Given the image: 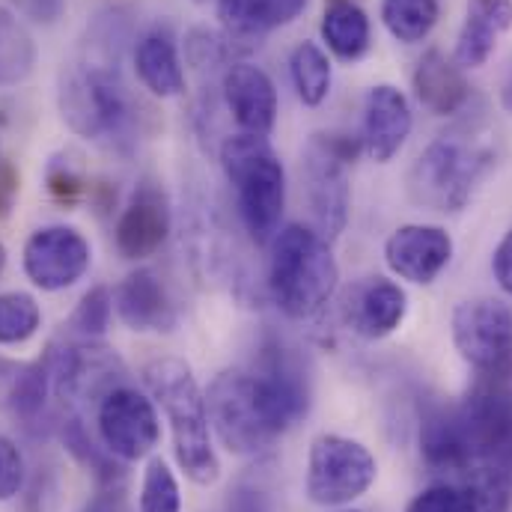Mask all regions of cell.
Wrapping results in <instances>:
<instances>
[{
	"label": "cell",
	"mask_w": 512,
	"mask_h": 512,
	"mask_svg": "<svg viewBox=\"0 0 512 512\" xmlns=\"http://www.w3.org/2000/svg\"><path fill=\"white\" fill-rule=\"evenodd\" d=\"M24 486V459L12 438L0 435V501H12Z\"/></svg>",
	"instance_id": "e575fe53"
},
{
	"label": "cell",
	"mask_w": 512,
	"mask_h": 512,
	"mask_svg": "<svg viewBox=\"0 0 512 512\" xmlns=\"http://www.w3.org/2000/svg\"><path fill=\"white\" fill-rule=\"evenodd\" d=\"M39 60V48L15 9L0 3V90L24 84Z\"/></svg>",
	"instance_id": "d4e9b609"
},
{
	"label": "cell",
	"mask_w": 512,
	"mask_h": 512,
	"mask_svg": "<svg viewBox=\"0 0 512 512\" xmlns=\"http://www.w3.org/2000/svg\"><path fill=\"white\" fill-rule=\"evenodd\" d=\"M492 271H495V280H498V286L512 295V230L501 239V245L495 248V254H492Z\"/></svg>",
	"instance_id": "ab89813d"
},
{
	"label": "cell",
	"mask_w": 512,
	"mask_h": 512,
	"mask_svg": "<svg viewBox=\"0 0 512 512\" xmlns=\"http://www.w3.org/2000/svg\"><path fill=\"white\" fill-rule=\"evenodd\" d=\"M251 373L280 432H289L298 420L307 417L313 393L298 349L280 337H265Z\"/></svg>",
	"instance_id": "7c38bea8"
},
{
	"label": "cell",
	"mask_w": 512,
	"mask_h": 512,
	"mask_svg": "<svg viewBox=\"0 0 512 512\" xmlns=\"http://www.w3.org/2000/svg\"><path fill=\"white\" fill-rule=\"evenodd\" d=\"M194 3H200V6H203V3H209V0H194Z\"/></svg>",
	"instance_id": "7bdbcfd3"
},
{
	"label": "cell",
	"mask_w": 512,
	"mask_h": 512,
	"mask_svg": "<svg viewBox=\"0 0 512 512\" xmlns=\"http://www.w3.org/2000/svg\"><path fill=\"white\" fill-rule=\"evenodd\" d=\"M322 39L334 57L343 63H358L373 45V30L367 12L355 0H328L322 15Z\"/></svg>",
	"instance_id": "cb8c5ba5"
},
{
	"label": "cell",
	"mask_w": 512,
	"mask_h": 512,
	"mask_svg": "<svg viewBox=\"0 0 512 512\" xmlns=\"http://www.w3.org/2000/svg\"><path fill=\"white\" fill-rule=\"evenodd\" d=\"M227 512H274V507L265 489H259L254 483H242L239 489L230 492Z\"/></svg>",
	"instance_id": "8d00e7d4"
},
{
	"label": "cell",
	"mask_w": 512,
	"mask_h": 512,
	"mask_svg": "<svg viewBox=\"0 0 512 512\" xmlns=\"http://www.w3.org/2000/svg\"><path fill=\"white\" fill-rule=\"evenodd\" d=\"M96 429L99 441L120 462L146 459L161 441V420L155 411V399L146 393L120 384L102 396L96 405Z\"/></svg>",
	"instance_id": "8fae6325"
},
{
	"label": "cell",
	"mask_w": 512,
	"mask_h": 512,
	"mask_svg": "<svg viewBox=\"0 0 512 512\" xmlns=\"http://www.w3.org/2000/svg\"><path fill=\"white\" fill-rule=\"evenodd\" d=\"M462 486L471 495L474 512H510L512 510V474L480 468L462 477Z\"/></svg>",
	"instance_id": "1f68e13d"
},
{
	"label": "cell",
	"mask_w": 512,
	"mask_h": 512,
	"mask_svg": "<svg viewBox=\"0 0 512 512\" xmlns=\"http://www.w3.org/2000/svg\"><path fill=\"white\" fill-rule=\"evenodd\" d=\"M346 512H361V510H346Z\"/></svg>",
	"instance_id": "ee69618b"
},
{
	"label": "cell",
	"mask_w": 512,
	"mask_h": 512,
	"mask_svg": "<svg viewBox=\"0 0 512 512\" xmlns=\"http://www.w3.org/2000/svg\"><path fill=\"white\" fill-rule=\"evenodd\" d=\"M453 346L477 373L498 379L512 367V310L498 298L462 301L450 319Z\"/></svg>",
	"instance_id": "30bf717a"
},
{
	"label": "cell",
	"mask_w": 512,
	"mask_h": 512,
	"mask_svg": "<svg viewBox=\"0 0 512 512\" xmlns=\"http://www.w3.org/2000/svg\"><path fill=\"white\" fill-rule=\"evenodd\" d=\"M227 54H230L227 36H218L209 27H191L185 33V63L194 66L197 72L221 66L227 60Z\"/></svg>",
	"instance_id": "d6a6232c"
},
{
	"label": "cell",
	"mask_w": 512,
	"mask_h": 512,
	"mask_svg": "<svg viewBox=\"0 0 512 512\" xmlns=\"http://www.w3.org/2000/svg\"><path fill=\"white\" fill-rule=\"evenodd\" d=\"M411 128H414V117L405 93L393 84H376L367 93V105H364V134H361L364 152L376 164L393 161L405 146Z\"/></svg>",
	"instance_id": "d6986e66"
},
{
	"label": "cell",
	"mask_w": 512,
	"mask_h": 512,
	"mask_svg": "<svg viewBox=\"0 0 512 512\" xmlns=\"http://www.w3.org/2000/svg\"><path fill=\"white\" fill-rule=\"evenodd\" d=\"M114 316V295L108 286H93L75 307L69 319V337L75 340H102Z\"/></svg>",
	"instance_id": "4dcf8cb0"
},
{
	"label": "cell",
	"mask_w": 512,
	"mask_h": 512,
	"mask_svg": "<svg viewBox=\"0 0 512 512\" xmlns=\"http://www.w3.org/2000/svg\"><path fill=\"white\" fill-rule=\"evenodd\" d=\"M512 27V0H468V15L456 39L453 60L462 69H480L495 54L498 36Z\"/></svg>",
	"instance_id": "7402d4cb"
},
{
	"label": "cell",
	"mask_w": 512,
	"mask_h": 512,
	"mask_svg": "<svg viewBox=\"0 0 512 512\" xmlns=\"http://www.w3.org/2000/svg\"><path fill=\"white\" fill-rule=\"evenodd\" d=\"M221 93L230 117L245 134L268 137L277 123V87L254 63H233L221 78Z\"/></svg>",
	"instance_id": "ac0fdd59"
},
{
	"label": "cell",
	"mask_w": 512,
	"mask_h": 512,
	"mask_svg": "<svg viewBox=\"0 0 512 512\" xmlns=\"http://www.w3.org/2000/svg\"><path fill=\"white\" fill-rule=\"evenodd\" d=\"M15 3H18V12L36 24H54L66 9V0H15Z\"/></svg>",
	"instance_id": "f35d334b"
},
{
	"label": "cell",
	"mask_w": 512,
	"mask_h": 512,
	"mask_svg": "<svg viewBox=\"0 0 512 512\" xmlns=\"http://www.w3.org/2000/svg\"><path fill=\"white\" fill-rule=\"evenodd\" d=\"M408 313V295L396 280L364 277L343 298V322L364 340L390 337Z\"/></svg>",
	"instance_id": "2e32d148"
},
{
	"label": "cell",
	"mask_w": 512,
	"mask_h": 512,
	"mask_svg": "<svg viewBox=\"0 0 512 512\" xmlns=\"http://www.w3.org/2000/svg\"><path fill=\"white\" fill-rule=\"evenodd\" d=\"M18 191H21V173L0 143V221H6L12 215Z\"/></svg>",
	"instance_id": "d590c367"
},
{
	"label": "cell",
	"mask_w": 512,
	"mask_h": 512,
	"mask_svg": "<svg viewBox=\"0 0 512 512\" xmlns=\"http://www.w3.org/2000/svg\"><path fill=\"white\" fill-rule=\"evenodd\" d=\"M453 259V239L435 224H405L384 242L387 268L417 286H429Z\"/></svg>",
	"instance_id": "9a60e30c"
},
{
	"label": "cell",
	"mask_w": 512,
	"mask_h": 512,
	"mask_svg": "<svg viewBox=\"0 0 512 512\" xmlns=\"http://www.w3.org/2000/svg\"><path fill=\"white\" fill-rule=\"evenodd\" d=\"M441 18V0H382L387 33L402 45L423 42Z\"/></svg>",
	"instance_id": "4316f807"
},
{
	"label": "cell",
	"mask_w": 512,
	"mask_h": 512,
	"mask_svg": "<svg viewBox=\"0 0 512 512\" xmlns=\"http://www.w3.org/2000/svg\"><path fill=\"white\" fill-rule=\"evenodd\" d=\"M134 72L140 84L158 99H176L185 93V69H182L179 45L167 24H155L137 39Z\"/></svg>",
	"instance_id": "ffe728a7"
},
{
	"label": "cell",
	"mask_w": 512,
	"mask_h": 512,
	"mask_svg": "<svg viewBox=\"0 0 512 512\" xmlns=\"http://www.w3.org/2000/svg\"><path fill=\"white\" fill-rule=\"evenodd\" d=\"M42 328V310L27 292L0 295V346H21Z\"/></svg>",
	"instance_id": "f1b7e54d"
},
{
	"label": "cell",
	"mask_w": 512,
	"mask_h": 512,
	"mask_svg": "<svg viewBox=\"0 0 512 512\" xmlns=\"http://www.w3.org/2000/svg\"><path fill=\"white\" fill-rule=\"evenodd\" d=\"M337 280L340 265L328 239L304 224L280 227V233L271 239L268 292L283 316H316L337 292Z\"/></svg>",
	"instance_id": "277c9868"
},
{
	"label": "cell",
	"mask_w": 512,
	"mask_h": 512,
	"mask_svg": "<svg viewBox=\"0 0 512 512\" xmlns=\"http://www.w3.org/2000/svg\"><path fill=\"white\" fill-rule=\"evenodd\" d=\"M170 230H173V209H170L167 191L152 176L140 179L134 191L128 194L126 206L114 227L117 254L128 262L149 259L167 245Z\"/></svg>",
	"instance_id": "5bb4252c"
},
{
	"label": "cell",
	"mask_w": 512,
	"mask_h": 512,
	"mask_svg": "<svg viewBox=\"0 0 512 512\" xmlns=\"http://www.w3.org/2000/svg\"><path fill=\"white\" fill-rule=\"evenodd\" d=\"M495 149L468 134H441L432 140L408 173V197L432 212H459L477 185L495 167Z\"/></svg>",
	"instance_id": "8992f818"
},
{
	"label": "cell",
	"mask_w": 512,
	"mask_h": 512,
	"mask_svg": "<svg viewBox=\"0 0 512 512\" xmlns=\"http://www.w3.org/2000/svg\"><path fill=\"white\" fill-rule=\"evenodd\" d=\"M379 465L373 453L346 435H319L307 456V498L319 507H346L370 492Z\"/></svg>",
	"instance_id": "9c48e42d"
},
{
	"label": "cell",
	"mask_w": 512,
	"mask_h": 512,
	"mask_svg": "<svg viewBox=\"0 0 512 512\" xmlns=\"http://www.w3.org/2000/svg\"><path fill=\"white\" fill-rule=\"evenodd\" d=\"M3 268H6V248H3V242H0V274H3Z\"/></svg>",
	"instance_id": "b9f144b4"
},
{
	"label": "cell",
	"mask_w": 512,
	"mask_h": 512,
	"mask_svg": "<svg viewBox=\"0 0 512 512\" xmlns=\"http://www.w3.org/2000/svg\"><path fill=\"white\" fill-rule=\"evenodd\" d=\"M221 167L236 191V209L256 245H271L286 209V170L268 137L233 134L221 143Z\"/></svg>",
	"instance_id": "5b68a950"
},
{
	"label": "cell",
	"mask_w": 512,
	"mask_h": 512,
	"mask_svg": "<svg viewBox=\"0 0 512 512\" xmlns=\"http://www.w3.org/2000/svg\"><path fill=\"white\" fill-rule=\"evenodd\" d=\"M414 93L429 114L453 117L468 105L471 84L453 57H447L438 48H429L414 69Z\"/></svg>",
	"instance_id": "44dd1931"
},
{
	"label": "cell",
	"mask_w": 512,
	"mask_h": 512,
	"mask_svg": "<svg viewBox=\"0 0 512 512\" xmlns=\"http://www.w3.org/2000/svg\"><path fill=\"white\" fill-rule=\"evenodd\" d=\"M93 262V248L87 236L66 224H51L36 230L24 242L21 265L27 280L42 292H63L75 286Z\"/></svg>",
	"instance_id": "4fadbf2b"
},
{
	"label": "cell",
	"mask_w": 512,
	"mask_h": 512,
	"mask_svg": "<svg viewBox=\"0 0 512 512\" xmlns=\"http://www.w3.org/2000/svg\"><path fill=\"white\" fill-rule=\"evenodd\" d=\"M143 384L170 420L173 453L185 477L197 486H212L221 477V459L212 447L206 393L200 390L191 367L179 358H158L146 364Z\"/></svg>",
	"instance_id": "3957f363"
},
{
	"label": "cell",
	"mask_w": 512,
	"mask_h": 512,
	"mask_svg": "<svg viewBox=\"0 0 512 512\" xmlns=\"http://www.w3.org/2000/svg\"><path fill=\"white\" fill-rule=\"evenodd\" d=\"M81 512H128L126 483L117 486H99V492L84 504Z\"/></svg>",
	"instance_id": "74e56055"
},
{
	"label": "cell",
	"mask_w": 512,
	"mask_h": 512,
	"mask_svg": "<svg viewBox=\"0 0 512 512\" xmlns=\"http://www.w3.org/2000/svg\"><path fill=\"white\" fill-rule=\"evenodd\" d=\"M405 512H474V507L462 483H435L414 495Z\"/></svg>",
	"instance_id": "836d02e7"
},
{
	"label": "cell",
	"mask_w": 512,
	"mask_h": 512,
	"mask_svg": "<svg viewBox=\"0 0 512 512\" xmlns=\"http://www.w3.org/2000/svg\"><path fill=\"white\" fill-rule=\"evenodd\" d=\"M206 408L221 444L236 456H259L283 435L251 370L218 373L206 390Z\"/></svg>",
	"instance_id": "ba28073f"
},
{
	"label": "cell",
	"mask_w": 512,
	"mask_h": 512,
	"mask_svg": "<svg viewBox=\"0 0 512 512\" xmlns=\"http://www.w3.org/2000/svg\"><path fill=\"white\" fill-rule=\"evenodd\" d=\"M289 75H292V87L304 108H319L331 96L334 69H331V57L325 54L322 45L298 42L289 57Z\"/></svg>",
	"instance_id": "484cf974"
},
{
	"label": "cell",
	"mask_w": 512,
	"mask_h": 512,
	"mask_svg": "<svg viewBox=\"0 0 512 512\" xmlns=\"http://www.w3.org/2000/svg\"><path fill=\"white\" fill-rule=\"evenodd\" d=\"M45 188L63 206L81 203L93 188L90 179H87V170L81 164V155L72 152V149H63V152L51 155L48 167H45Z\"/></svg>",
	"instance_id": "83f0119b"
},
{
	"label": "cell",
	"mask_w": 512,
	"mask_h": 512,
	"mask_svg": "<svg viewBox=\"0 0 512 512\" xmlns=\"http://www.w3.org/2000/svg\"><path fill=\"white\" fill-rule=\"evenodd\" d=\"M102 18L105 21L96 24L87 42V54L60 72L57 105L63 123L75 134L131 152L140 134V102L131 96L120 69V45L126 33L117 30L120 15Z\"/></svg>",
	"instance_id": "6da1fadb"
},
{
	"label": "cell",
	"mask_w": 512,
	"mask_h": 512,
	"mask_svg": "<svg viewBox=\"0 0 512 512\" xmlns=\"http://www.w3.org/2000/svg\"><path fill=\"white\" fill-rule=\"evenodd\" d=\"M420 453L429 471L468 477L480 468L512 474V393L480 384L456 405H438L423 417Z\"/></svg>",
	"instance_id": "7a4b0ae2"
},
{
	"label": "cell",
	"mask_w": 512,
	"mask_h": 512,
	"mask_svg": "<svg viewBox=\"0 0 512 512\" xmlns=\"http://www.w3.org/2000/svg\"><path fill=\"white\" fill-rule=\"evenodd\" d=\"M504 105L512 111V66L507 72V81H504Z\"/></svg>",
	"instance_id": "60d3db41"
},
{
	"label": "cell",
	"mask_w": 512,
	"mask_h": 512,
	"mask_svg": "<svg viewBox=\"0 0 512 512\" xmlns=\"http://www.w3.org/2000/svg\"><path fill=\"white\" fill-rule=\"evenodd\" d=\"M310 0H218V18L227 39H259L298 21Z\"/></svg>",
	"instance_id": "603a6c76"
},
{
	"label": "cell",
	"mask_w": 512,
	"mask_h": 512,
	"mask_svg": "<svg viewBox=\"0 0 512 512\" xmlns=\"http://www.w3.org/2000/svg\"><path fill=\"white\" fill-rule=\"evenodd\" d=\"M137 512H182V492L179 480L170 471L164 459H149L140 483V498H137Z\"/></svg>",
	"instance_id": "f546056e"
},
{
	"label": "cell",
	"mask_w": 512,
	"mask_h": 512,
	"mask_svg": "<svg viewBox=\"0 0 512 512\" xmlns=\"http://www.w3.org/2000/svg\"><path fill=\"white\" fill-rule=\"evenodd\" d=\"M114 310L120 322L137 334H167L179 325L176 301L167 283L152 268H137L114 292Z\"/></svg>",
	"instance_id": "e0dca14e"
},
{
	"label": "cell",
	"mask_w": 512,
	"mask_h": 512,
	"mask_svg": "<svg viewBox=\"0 0 512 512\" xmlns=\"http://www.w3.org/2000/svg\"><path fill=\"white\" fill-rule=\"evenodd\" d=\"M364 152V140L340 131H319L310 137L301 158V179L307 194V209L313 218V230L334 242L346 230L352 188H349V164Z\"/></svg>",
	"instance_id": "52a82bcc"
}]
</instances>
